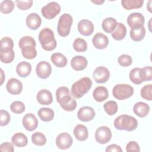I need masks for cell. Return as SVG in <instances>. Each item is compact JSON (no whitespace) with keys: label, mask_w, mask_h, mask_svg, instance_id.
<instances>
[{"label":"cell","mask_w":152,"mask_h":152,"mask_svg":"<svg viewBox=\"0 0 152 152\" xmlns=\"http://www.w3.org/2000/svg\"><path fill=\"white\" fill-rule=\"evenodd\" d=\"M117 21L115 18L113 17H107L104 19L102 23V26L103 30L107 33H112L116 27Z\"/></svg>","instance_id":"484cf974"},{"label":"cell","mask_w":152,"mask_h":152,"mask_svg":"<svg viewBox=\"0 0 152 152\" xmlns=\"http://www.w3.org/2000/svg\"><path fill=\"white\" fill-rule=\"evenodd\" d=\"M14 7V2L12 1L5 0L1 2L0 5V10L2 13L7 14L13 11Z\"/></svg>","instance_id":"74e56055"},{"label":"cell","mask_w":152,"mask_h":152,"mask_svg":"<svg viewBox=\"0 0 152 152\" xmlns=\"http://www.w3.org/2000/svg\"><path fill=\"white\" fill-rule=\"evenodd\" d=\"M93 77L96 83H104L110 78V72L106 67L103 66H98L94 69Z\"/></svg>","instance_id":"9c48e42d"},{"label":"cell","mask_w":152,"mask_h":152,"mask_svg":"<svg viewBox=\"0 0 152 152\" xmlns=\"http://www.w3.org/2000/svg\"><path fill=\"white\" fill-rule=\"evenodd\" d=\"M39 40L42 48L47 51L54 50L56 47V40L53 31L49 28H43L39 34Z\"/></svg>","instance_id":"6da1fadb"},{"label":"cell","mask_w":152,"mask_h":152,"mask_svg":"<svg viewBox=\"0 0 152 152\" xmlns=\"http://www.w3.org/2000/svg\"><path fill=\"white\" fill-rule=\"evenodd\" d=\"M144 4L143 0H122L121 4L124 8L126 10L140 8Z\"/></svg>","instance_id":"f546056e"},{"label":"cell","mask_w":152,"mask_h":152,"mask_svg":"<svg viewBox=\"0 0 152 152\" xmlns=\"http://www.w3.org/2000/svg\"><path fill=\"white\" fill-rule=\"evenodd\" d=\"M11 142L16 147H23L27 145L28 139L27 136L21 132H17L14 134L11 138Z\"/></svg>","instance_id":"d4e9b609"},{"label":"cell","mask_w":152,"mask_h":152,"mask_svg":"<svg viewBox=\"0 0 152 152\" xmlns=\"http://www.w3.org/2000/svg\"><path fill=\"white\" fill-rule=\"evenodd\" d=\"M152 84H149L147 85H145L141 90V96L148 101H151L152 100Z\"/></svg>","instance_id":"7bdbcfd3"},{"label":"cell","mask_w":152,"mask_h":152,"mask_svg":"<svg viewBox=\"0 0 152 152\" xmlns=\"http://www.w3.org/2000/svg\"><path fill=\"white\" fill-rule=\"evenodd\" d=\"M15 58V53L13 50L6 52H1V61L5 64L11 63Z\"/></svg>","instance_id":"60d3db41"},{"label":"cell","mask_w":152,"mask_h":152,"mask_svg":"<svg viewBox=\"0 0 152 152\" xmlns=\"http://www.w3.org/2000/svg\"><path fill=\"white\" fill-rule=\"evenodd\" d=\"M21 53L24 58L28 59H34L37 56V51L35 47L28 45L21 49Z\"/></svg>","instance_id":"e575fe53"},{"label":"cell","mask_w":152,"mask_h":152,"mask_svg":"<svg viewBox=\"0 0 152 152\" xmlns=\"http://www.w3.org/2000/svg\"><path fill=\"white\" fill-rule=\"evenodd\" d=\"M109 92L107 88L104 86L97 87L93 92L94 99L98 102H102L107 99Z\"/></svg>","instance_id":"603a6c76"},{"label":"cell","mask_w":152,"mask_h":152,"mask_svg":"<svg viewBox=\"0 0 152 152\" xmlns=\"http://www.w3.org/2000/svg\"><path fill=\"white\" fill-rule=\"evenodd\" d=\"M25 109V104L21 101H14L10 105L11 110L17 114L22 113L24 112Z\"/></svg>","instance_id":"ab89813d"},{"label":"cell","mask_w":152,"mask_h":152,"mask_svg":"<svg viewBox=\"0 0 152 152\" xmlns=\"http://www.w3.org/2000/svg\"><path fill=\"white\" fill-rule=\"evenodd\" d=\"M144 17L140 12L131 13L127 18V23L131 28L142 27L144 26Z\"/></svg>","instance_id":"30bf717a"},{"label":"cell","mask_w":152,"mask_h":152,"mask_svg":"<svg viewBox=\"0 0 152 152\" xmlns=\"http://www.w3.org/2000/svg\"><path fill=\"white\" fill-rule=\"evenodd\" d=\"M26 23L27 26L30 30H36L41 25L42 19L39 14L37 13H30L27 16Z\"/></svg>","instance_id":"ac0fdd59"},{"label":"cell","mask_w":152,"mask_h":152,"mask_svg":"<svg viewBox=\"0 0 152 152\" xmlns=\"http://www.w3.org/2000/svg\"><path fill=\"white\" fill-rule=\"evenodd\" d=\"M69 94V91L68 87L65 86L59 87L56 91V101L58 102L62 98Z\"/></svg>","instance_id":"f6af8a7d"},{"label":"cell","mask_w":152,"mask_h":152,"mask_svg":"<svg viewBox=\"0 0 152 152\" xmlns=\"http://www.w3.org/2000/svg\"><path fill=\"white\" fill-rule=\"evenodd\" d=\"M103 108L108 115L112 116L117 112L118 106L117 103L115 101L109 100L103 104Z\"/></svg>","instance_id":"d590c367"},{"label":"cell","mask_w":152,"mask_h":152,"mask_svg":"<svg viewBox=\"0 0 152 152\" xmlns=\"http://www.w3.org/2000/svg\"><path fill=\"white\" fill-rule=\"evenodd\" d=\"M6 88L7 91L11 94H19L23 90V84L17 78H12L8 81Z\"/></svg>","instance_id":"9a60e30c"},{"label":"cell","mask_w":152,"mask_h":152,"mask_svg":"<svg viewBox=\"0 0 152 152\" xmlns=\"http://www.w3.org/2000/svg\"><path fill=\"white\" fill-rule=\"evenodd\" d=\"M74 49L78 52H84L87 49V43L86 41L80 37L76 38L72 44Z\"/></svg>","instance_id":"d6a6232c"},{"label":"cell","mask_w":152,"mask_h":152,"mask_svg":"<svg viewBox=\"0 0 152 152\" xmlns=\"http://www.w3.org/2000/svg\"><path fill=\"white\" fill-rule=\"evenodd\" d=\"M73 133L76 139L80 141L86 140L88 136V131L87 127L82 124L77 125L74 128Z\"/></svg>","instance_id":"7402d4cb"},{"label":"cell","mask_w":152,"mask_h":152,"mask_svg":"<svg viewBox=\"0 0 152 152\" xmlns=\"http://www.w3.org/2000/svg\"><path fill=\"white\" fill-rule=\"evenodd\" d=\"M112 94L116 99L122 100L128 99L133 95L134 88L129 84H118L113 87Z\"/></svg>","instance_id":"5b68a950"},{"label":"cell","mask_w":152,"mask_h":152,"mask_svg":"<svg viewBox=\"0 0 152 152\" xmlns=\"http://www.w3.org/2000/svg\"><path fill=\"white\" fill-rule=\"evenodd\" d=\"M150 110V107L149 105L142 102H138L136 103L133 107V111L134 113L140 118H144L147 116Z\"/></svg>","instance_id":"44dd1931"},{"label":"cell","mask_w":152,"mask_h":152,"mask_svg":"<svg viewBox=\"0 0 152 152\" xmlns=\"http://www.w3.org/2000/svg\"><path fill=\"white\" fill-rule=\"evenodd\" d=\"M73 19L72 16L68 14H63L59 18L57 30L58 34L62 37H66L69 35L71 27L72 24Z\"/></svg>","instance_id":"277c9868"},{"label":"cell","mask_w":152,"mask_h":152,"mask_svg":"<svg viewBox=\"0 0 152 152\" xmlns=\"http://www.w3.org/2000/svg\"><path fill=\"white\" fill-rule=\"evenodd\" d=\"M1 85H2L4 83V79H5V75H4V71L2 69H1Z\"/></svg>","instance_id":"816d5d0a"},{"label":"cell","mask_w":152,"mask_h":152,"mask_svg":"<svg viewBox=\"0 0 152 152\" xmlns=\"http://www.w3.org/2000/svg\"><path fill=\"white\" fill-rule=\"evenodd\" d=\"M118 64L122 66H128L132 64V59L130 55L126 54H122L118 58Z\"/></svg>","instance_id":"ee69618b"},{"label":"cell","mask_w":152,"mask_h":152,"mask_svg":"<svg viewBox=\"0 0 152 152\" xmlns=\"http://www.w3.org/2000/svg\"><path fill=\"white\" fill-rule=\"evenodd\" d=\"M37 75L42 79L48 78L52 72V67L50 64L46 61L39 62L36 68Z\"/></svg>","instance_id":"8fae6325"},{"label":"cell","mask_w":152,"mask_h":152,"mask_svg":"<svg viewBox=\"0 0 152 152\" xmlns=\"http://www.w3.org/2000/svg\"><path fill=\"white\" fill-rule=\"evenodd\" d=\"M112 136L111 130L106 126L99 127L95 132V139L98 143L101 144H104L109 142Z\"/></svg>","instance_id":"52a82bcc"},{"label":"cell","mask_w":152,"mask_h":152,"mask_svg":"<svg viewBox=\"0 0 152 152\" xmlns=\"http://www.w3.org/2000/svg\"><path fill=\"white\" fill-rule=\"evenodd\" d=\"M24 128L28 131H33L36 129L38 126V120L36 116L33 113H27L24 116L22 120Z\"/></svg>","instance_id":"7c38bea8"},{"label":"cell","mask_w":152,"mask_h":152,"mask_svg":"<svg viewBox=\"0 0 152 152\" xmlns=\"http://www.w3.org/2000/svg\"><path fill=\"white\" fill-rule=\"evenodd\" d=\"M114 126L118 130L132 131L137 128L138 121L132 116L122 115L115 119L114 121Z\"/></svg>","instance_id":"3957f363"},{"label":"cell","mask_w":152,"mask_h":152,"mask_svg":"<svg viewBox=\"0 0 152 152\" xmlns=\"http://www.w3.org/2000/svg\"><path fill=\"white\" fill-rule=\"evenodd\" d=\"M145 35V28L144 26L131 28L130 37L131 39L135 42H140L142 40Z\"/></svg>","instance_id":"4dcf8cb0"},{"label":"cell","mask_w":152,"mask_h":152,"mask_svg":"<svg viewBox=\"0 0 152 152\" xmlns=\"http://www.w3.org/2000/svg\"><path fill=\"white\" fill-rule=\"evenodd\" d=\"M73 140L71 135L67 132L60 133L56 138V145L61 150H66L72 144Z\"/></svg>","instance_id":"ba28073f"},{"label":"cell","mask_w":152,"mask_h":152,"mask_svg":"<svg viewBox=\"0 0 152 152\" xmlns=\"http://www.w3.org/2000/svg\"><path fill=\"white\" fill-rule=\"evenodd\" d=\"M105 151L106 152H109V151H117V152H122V150L121 147L117 145V144H110L108 145Z\"/></svg>","instance_id":"f907efd6"},{"label":"cell","mask_w":152,"mask_h":152,"mask_svg":"<svg viewBox=\"0 0 152 152\" xmlns=\"http://www.w3.org/2000/svg\"><path fill=\"white\" fill-rule=\"evenodd\" d=\"M0 118H1V122H0V125L6 126L7 125L11 119V116L10 113L5 110H1L0 111Z\"/></svg>","instance_id":"bcb514c9"},{"label":"cell","mask_w":152,"mask_h":152,"mask_svg":"<svg viewBox=\"0 0 152 152\" xmlns=\"http://www.w3.org/2000/svg\"><path fill=\"white\" fill-rule=\"evenodd\" d=\"M32 142L37 146H43L46 143V136L40 132H36L31 135Z\"/></svg>","instance_id":"836d02e7"},{"label":"cell","mask_w":152,"mask_h":152,"mask_svg":"<svg viewBox=\"0 0 152 152\" xmlns=\"http://www.w3.org/2000/svg\"><path fill=\"white\" fill-rule=\"evenodd\" d=\"M151 18H150L149 22H148V28L150 30V31H151V27H150V25H151Z\"/></svg>","instance_id":"11a10c76"},{"label":"cell","mask_w":152,"mask_h":152,"mask_svg":"<svg viewBox=\"0 0 152 152\" xmlns=\"http://www.w3.org/2000/svg\"><path fill=\"white\" fill-rule=\"evenodd\" d=\"M0 52H6L13 50L14 42L10 37H4L0 41Z\"/></svg>","instance_id":"1f68e13d"},{"label":"cell","mask_w":152,"mask_h":152,"mask_svg":"<svg viewBox=\"0 0 152 152\" xmlns=\"http://www.w3.org/2000/svg\"><path fill=\"white\" fill-rule=\"evenodd\" d=\"M52 63L58 68H62L66 65L68 60L65 55L61 53H54L50 56Z\"/></svg>","instance_id":"f1b7e54d"},{"label":"cell","mask_w":152,"mask_h":152,"mask_svg":"<svg viewBox=\"0 0 152 152\" xmlns=\"http://www.w3.org/2000/svg\"><path fill=\"white\" fill-rule=\"evenodd\" d=\"M0 150L1 151H8V152H13L14 151V148L13 144L9 142H5L1 144Z\"/></svg>","instance_id":"681fc988"},{"label":"cell","mask_w":152,"mask_h":152,"mask_svg":"<svg viewBox=\"0 0 152 152\" xmlns=\"http://www.w3.org/2000/svg\"><path fill=\"white\" fill-rule=\"evenodd\" d=\"M58 103L63 110L68 112L74 111L77 106L76 100L69 94L62 98Z\"/></svg>","instance_id":"2e32d148"},{"label":"cell","mask_w":152,"mask_h":152,"mask_svg":"<svg viewBox=\"0 0 152 152\" xmlns=\"http://www.w3.org/2000/svg\"><path fill=\"white\" fill-rule=\"evenodd\" d=\"M151 2H152V1L150 0V1H149L148 2V4H147V10H148V11L150 12H152V10H151Z\"/></svg>","instance_id":"f5cc1de1"},{"label":"cell","mask_w":152,"mask_h":152,"mask_svg":"<svg viewBox=\"0 0 152 152\" xmlns=\"http://www.w3.org/2000/svg\"><path fill=\"white\" fill-rule=\"evenodd\" d=\"M91 2L95 4H97V5H101L102 4L103 2H104V1H99V0H97V1H91Z\"/></svg>","instance_id":"db71d44e"},{"label":"cell","mask_w":152,"mask_h":152,"mask_svg":"<svg viewBox=\"0 0 152 152\" xmlns=\"http://www.w3.org/2000/svg\"><path fill=\"white\" fill-rule=\"evenodd\" d=\"M77 28L80 34L85 36H88L91 35L94 31V25L91 21L83 19L78 22Z\"/></svg>","instance_id":"5bb4252c"},{"label":"cell","mask_w":152,"mask_h":152,"mask_svg":"<svg viewBox=\"0 0 152 152\" xmlns=\"http://www.w3.org/2000/svg\"><path fill=\"white\" fill-rule=\"evenodd\" d=\"M31 71V65L30 63L22 61L18 63L16 66V72L21 77H27Z\"/></svg>","instance_id":"cb8c5ba5"},{"label":"cell","mask_w":152,"mask_h":152,"mask_svg":"<svg viewBox=\"0 0 152 152\" xmlns=\"http://www.w3.org/2000/svg\"><path fill=\"white\" fill-rule=\"evenodd\" d=\"M140 77L142 81H148L152 80V69L151 66H145L140 69Z\"/></svg>","instance_id":"f35d334b"},{"label":"cell","mask_w":152,"mask_h":152,"mask_svg":"<svg viewBox=\"0 0 152 152\" xmlns=\"http://www.w3.org/2000/svg\"><path fill=\"white\" fill-rule=\"evenodd\" d=\"M126 151H140V147L138 144L135 141H129L126 145Z\"/></svg>","instance_id":"c3c4849f"},{"label":"cell","mask_w":152,"mask_h":152,"mask_svg":"<svg viewBox=\"0 0 152 152\" xmlns=\"http://www.w3.org/2000/svg\"><path fill=\"white\" fill-rule=\"evenodd\" d=\"M18 45H19V48L21 49L24 46H28V45H31L35 47L36 44L35 40L32 37L29 36H25L22 37L20 39L18 42Z\"/></svg>","instance_id":"b9f144b4"},{"label":"cell","mask_w":152,"mask_h":152,"mask_svg":"<svg viewBox=\"0 0 152 152\" xmlns=\"http://www.w3.org/2000/svg\"><path fill=\"white\" fill-rule=\"evenodd\" d=\"M93 46L98 49H105L109 44L108 37L102 33H97L93 37Z\"/></svg>","instance_id":"e0dca14e"},{"label":"cell","mask_w":152,"mask_h":152,"mask_svg":"<svg viewBox=\"0 0 152 152\" xmlns=\"http://www.w3.org/2000/svg\"><path fill=\"white\" fill-rule=\"evenodd\" d=\"M87 59L83 56H74L71 61V66L75 71H79L84 69L87 66Z\"/></svg>","instance_id":"ffe728a7"},{"label":"cell","mask_w":152,"mask_h":152,"mask_svg":"<svg viewBox=\"0 0 152 152\" xmlns=\"http://www.w3.org/2000/svg\"><path fill=\"white\" fill-rule=\"evenodd\" d=\"M126 34V28L122 23L117 24L115 30L111 33L112 37L116 40H121L124 39Z\"/></svg>","instance_id":"83f0119b"},{"label":"cell","mask_w":152,"mask_h":152,"mask_svg":"<svg viewBox=\"0 0 152 152\" xmlns=\"http://www.w3.org/2000/svg\"><path fill=\"white\" fill-rule=\"evenodd\" d=\"M36 99L38 103L42 105H49L53 102L51 92L46 89L40 90L37 94Z\"/></svg>","instance_id":"d6986e66"},{"label":"cell","mask_w":152,"mask_h":152,"mask_svg":"<svg viewBox=\"0 0 152 152\" xmlns=\"http://www.w3.org/2000/svg\"><path fill=\"white\" fill-rule=\"evenodd\" d=\"M18 8L21 10H27L31 7L33 2L32 1H15Z\"/></svg>","instance_id":"7dc6e473"},{"label":"cell","mask_w":152,"mask_h":152,"mask_svg":"<svg viewBox=\"0 0 152 152\" xmlns=\"http://www.w3.org/2000/svg\"><path fill=\"white\" fill-rule=\"evenodd\" d=\"M96 115L93 108L90 106H83L81 107L77 112L78 118L83 122H88L91 121Z\"/></svg>","instance_id":"4fadbf2b"},{"label":"cell","mask_w":152,"mask_h":152,"mask_svg":"<svg viewBox=\"0 0 152 152\" xmlns=\"http://www.w3.org/2000/svg\"><path fill=\"white\" fill-rule=\"evenodd\" d=\"M61 11V6L56 2H50L41 9L42 15L48 20L54 18Z\"/></svg>","instance_id":"8992f818"},{"label":"cell","mask_w":152,"mask_h":152,"mask_svg":"<svg viewBox=\"0 0 152 152\" xmlns=\"http://www.w3.org/2000/svg\"><path fill=\"white\" fill-rule=\"evenodd\" d=\"M92 81L88 77H83L74 82L71 87V95L75 99L81 98L92 86Z\"/></svg>","instance_id":"7a4b0ae2"},{"label":"cell","mask_w":152,"mask_h":152,"mask_svg":"<svg viewBox=\"0 0 152 152\" xmlns=\"http://www.w3.org/2000/svg\"><path fill=\"white\" fill-rule=\"evenodd\" d=\"M141 68H134L132 69L129 74V77L131 81L135 84H140L143 81H142L140 72Z\"/></svg>","instance_id":"8d00e7d4"},{"label":"cell","mask_w":152,"mask_h":152,"mask_svg":"<svg viewBox=\"0 0 152 152\" xmlns=\"http://www.w3.org/2000/svg\"><path fill=\"white\" fill-rule=\"evenodd\" d=\"M40 119L44 122L51 121L55 116L54 111L49 107H41L37 112Z\"/></svg>","instance_id":"4316f807"}]
</instances>
